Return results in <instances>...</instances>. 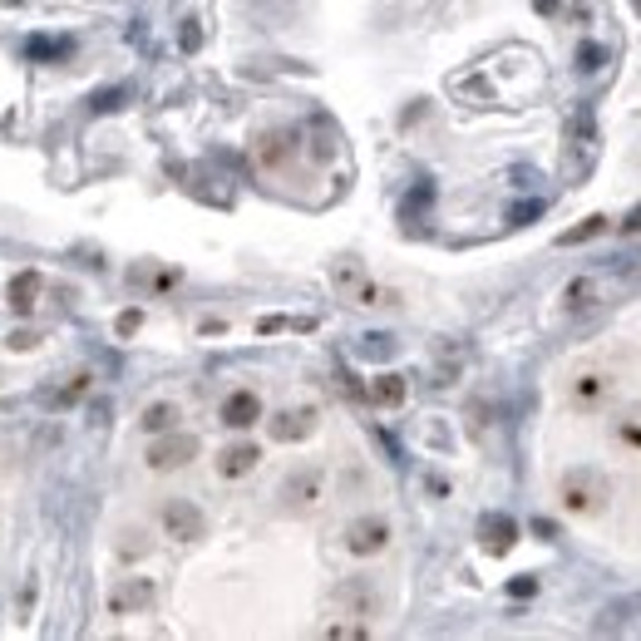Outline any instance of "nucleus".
<instances>
[{"instance_id": "1", "label": "nucleus", "mask_w": 641, "mask_h": 641, "mask_svg": "<svg viewBox=\"0 0 641 641\" xmlns=\"http://www.w3.org/2000/svg\"><path fill=\"white\" fill-rule=\"evenodd\" d=\"M558 499L567 513H577V518H587V513H602L612 499V483L602 469H567L563 483H558Z\"/></svg>"}, {"instance_id": "2", "label": "nucleus", "mask_w": 641, "mask_h": 641, "mask_svg": "<svg viewBox=\"0 0 641 641\" xmlns=\"http://www.w3.org/2000/svg\"><path fill=\"white\" fill-rule=\"evenodd\" d=\"M192 459H198V439L183 434V429H173V434L163 429V439L149 444V469H159V474H168V469H183V464H192Z\"/></svg>"}, {"instance_id": "3", "label": "nucleus", "mask_w": 641, "mask_h": 641, "mask_svg": "<svg viewBox=\"0 0 641 641\" xmlns=\"http://www.w3.org/2000/svg\"><path fill=\"white\" fill-rule=\"evenodd\" d=\"M163 528H168V538H178V543H198L208 533V518H202V508L192 499H173L163 508Z\"/></svg>"}, {"instance_id": "4", "label": "nucleus", "mask_w": 641, "mask_h": 641, "mask_svg": "<svg viewBox=\"0 0 641 641\" xmlns=\"http://www.w3.org/2000/svg\"><path fill=\"white\" fill-rule=\"evenodd\" d=\"M321 469H296V474H286L282 483V503L292 508V513H306V508L321 503Z\"/></svg>"}, {"instance_id": "5", "label": "nucleus", "mask_w": 641, "mask_h": 641, "mask_svg": "<svg viewBox=\"0 0 641 641\" xmlns=\"http://www.w3.org/2000/svg\"><path fill=\"white\" fill-rule=\"evenodd\" d=\"M385 543H390V523H385V518H356V523L346 528V548L356 553V558H370Z\"/></svg>"}, {"instance_id": "6", "label": "nucleus", "mask_w": 641, "mask_h": 641, "mask_svg": "<svg viewBox=\"0 0 641 641\" xmlns=\"http://www.w3.org/2000/svg\"><path fill=\"white\" fill-rule=\"evenodd\" d=\"M262 419V400H257V390H233L222 400V425L227 429H252Z\"/></svg>"}, {"instance_id": "7", "label": "nucleus", "mask_w": 641, "mask_h": 641, "mask_svg": "<svg viewBox=\"0 0 641 641\" xmlns=\"http://www.w3.org/2000/svg\"><path fill=\"white\" fill-rule=\"evenodd\" d=\"M479 543H483V553H508L518 543V523L508 513H483L479 518Z\"/></svg>"}, {"instance_id": "8", "label": "nucleus", "mask_w": 641, "mask_h": 641, "mask_svg": "<svg viewBox=\"0 0 641 641\" xmlns=\"http://www.w3.org/2000/svg\"><path fill=\"white\" fill-rule=\"evenodd\" d=\"M311 429H316V409H286V415L272 419V439H282V444L306 439Z\"/></svg>"}, {"instance_id": "9", "label": "nucleus", "mask_w": 641, "mask_h": 641, "mask_svg": "<svg viewBox=\"0 0 641 641\" xmlns=\"http://www.w3.org/2000/svg\"><path fill=\"white\" fill-rule=\"evenodd\" d=\"M257 459H262L257 444H233V450H222V459H217V474H222V479H242V474L257 469Z\"/></svg>"}, {"instance_id": "10", "label": "nucleus", "mask_w": 641, "mask_h": 641, "mask_svg": "<svg viewBox=\"0 0 641 641\" xmlns=\"http://www.w3.org/2000/svg\"><path fill=\"white\" fill-rule=\"evenodd\" d=\"M40 272H20V276H10V306H16L20 311V316H30V311H35V296H40Z\"/></svg>"}, {"instance_id": "11", "label": "nucleus", "mask_w": 641, "mask_h": 641, "mask_svg": "<svg viewBox=\"0 0 641 641\" xmlns=\"http://www.w3.org/2000/svg\"><path fill=\"white\" fill-rule=\"evenodd\" d=\"M370 400H375V405H385V409H400V405H405V375H395V370L375 375Z\"/></svg>"}, {"instance_id": "12", "label": "nucleus", "mask_w": 641, "mask_h": 641, "mask_svg": "<svg viewBox=\"0 0 641 641\" xmlns=\"http://www.w3.org/2000/svg\"><path fill=\"white\" fill-rule=\"evenodd\" d=\"M341 607H350L356 616H370V612H375V587H370V577H356V583L341 587Z\"/></svg>"}, {"instance_id": "13", "label": "nucleus", "mask_w": 641, "mask_h": 641, "mask_svg": "<svg viewBox=\"0 0 641 641\" xmlns=\"http://www.w3.org/2000/svg\"><path fill=\"white\" fill-rule=\"evenodd\" d=\"M597 276H577V282H567V292H563V301H567V311H592L597 306Z\"/></svg>"}, {"instance_id": "14", "label": "nucleus", "mask_w": 641, "mask_h": 641, "mask_svg": "<svg viewBox=\"0 0 641 641\" xmlns=\"http://www.w3.org/2000/svg\"><path fill=\"white\" fill-rule=\"evenodd\" d=\"M129 607H153V583H143V577H139V583H124V587H119L114 592V612H129Z\"/></svg>"}, {"instance_id": "15", "label": "nucleus", "mask_w": 641, "mask_h": 641, "mask_svg": "<svg viewBox=\"0 0 641 641\" xmlns=\"http://www.w3.org/2000/svg\"><path fill=\"white\" fill-rule=\"evenodd\" d=\"M173 419H178V409H173V405H149V409H143V429H149V434L173 429Z\"/></svg>"}, {"instance_id": "16", "label": "nucleus", "mask_w": 641, "mask_h": 641, "mask_svg": "<svg viewBox=\"0 0 641 641\" xmlns=\"http://www.w3.org/2000/svg\"><path fill=\"white\" fill-rule=\"evenodd\" d=\"M602 395H607V375H583V380L573 385V400H602Z\"/></svg>"}, {"instance_id": "17", "label": "nucleus", "mask_w": 641, "mask_h": 641, "mask_svg": "<svg viewBox=\"0 0 641 641\" xmlns=\"http://www.w3.org/2000/svg\"><path fill=\"white\" fill-rule=\"evenodd\" d=\"M602 227H607V217H587V222H583V227H573V233H563L558 242H563V247H577V242H587V237H597V233H602Z\"/></svg>"}, {"instance_id": "18", "label": "nucleus", "mask_w": 641, "mask_h": 641, "mask_svg": "<svg viewBox=\"0 0 641 641\" xmlns=\"http://www.w3.org/2000/svg\"><path fill=\"white\" fill-rule=\"evenodd\" d=\"M84 390H89V375H75V385H69V390H59V395H50V405H75Z\"/></svg>"}, {"instance_id": "19", "label": "nucleus", "mask_w": 641, "mask_h": 641, "mask_svg": "<svg viewBox=\"0 0 641 641\" xmlns=\"http://www.w3.org/2000/svg\"><path fill=\"white\" fill-rule=\"evenodd\" d=\"M533 592H538V577H513V583H508V597H518V602L533 597Z\"/></svg>"}, {"instance_id": "20", "label": "nucleus", "mask_w": 641, "mask_h": 641, "mask_svg": "<svg viewBox=\"0 0 641 641\" xmlns=\"http://www.w3.org/2000/svg\"><path fill=\"white\" fill-rule=\"evenodd\" d=\"M139 326H143V311H124V316L114 321V331H119V336H134Z\"/></svg>"}, {"instance_id": "21", "label": "nucleus", "mask_w": 641, "mask_h": 641, "mask_svg": "<svg viewBox=\"0 0 641 641\" xmlns=\"http://www.w3.org/2000/svg\"><path fill=\"white\" fill-rule=\"evenodd\" d=\"M326 636H336V641H360V636H370V626H331Z\"/></svg>"}, {"instance_id": "22", "label": "nucleus", "mask_w": 641, "mask_h": 641, "mask_svg": "<svg viewBox=\"0 0 641 641\" xmlns=\"http://www.w3.org/2000/svg\"><path fill=\"white\" fill-rule=\"evenodd\" d=\"M390 350V336H366V356H385Z\"/></svg>"}, {"instance_id": "23", "label": "nucleus", "mask_w": 641, "mask_h": 641, "mask_svg": "<svg viewBox=\"0 0 641 641\" xmlns=\"http://www.w3.org/2000/svg\"><path fill=\"white\" fill-rule=\"evenodd\" d=\"M202 45V30H198V20H188V30H183V50H198Z\"/></svg>"}, {"instance_id": "24", "label": "nucleus", "mask_w": 641, "mask_h": 641, "mask_svg": "<svg viewBox=\"0 0 641 641\" xmlns=\"http://www.w3.org/2000/svg\"><path fill=\"white\" fill-rule=\"evenodd\" d=\"M35 341H40L35 331H16V336H10V350H30Z\"/></svg>"}, {"instance_id": "25", "label": "nucleus", "mask_w": 641, "mask_h": 641, "mask_svg": "<svg viewBox=\"0 0 641 641\" xmlns=\"http://www.w3.org/2000/svg\"><path fill=\"white\" fill-rule=\"evenodd\" d=\"M622 233H641V208L632 212V217H626V222H622Z\"/></svg>"}, {"instance_id": "26", "label": "nucleus", "mask_w": 641, "mask_h": 641, "mask_svg": "<svg viewBox=\"0 0 641 641\" xmlns=\"http://www.w3.org/2000/svg\"><path fill=\"white\" fill-rule=\"evenodd\" d=\"M632 10H636V16H641V0H632Z\"/></svg>"}]
</instances>
